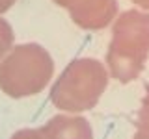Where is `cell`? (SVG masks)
<instances>
[{"label":"cell","instance_id":"cell-8","mask_svg":"<svg viewBox=\"0 0 149 139\" xmlns=\"http://www.w3.org/2000/svg\"><path fill=\"white\" fill-rule=\"evenodd\" d=\"M11 139H49V137H47L45 128H26L19 130Z\"/></svg>","mask_w":149,"mask_h":139},{"label":"cell","instance_id":"cell-4","mask_svg":"<svg viewBox=\"0 0 149 139\" xmlns=\"http://www.w3.org/2000/svg\"><path fill=\"white\" fill-rule=\"evenodd\" d=\"M65 8L73 22L84 30H101L118 13L116 0H54Z\"/></svg>","mask_w":149,"mask_h":139},{"label":"cell","instance_id":"cell-10","mask_svg":"<svg viewBox=\"0 0 149 139\" xmlns=\"http://www.w3.org/2000/svg\"><path fill=\"white\" fill-rule=\"evenodd\" d=\"M134 4H138V6H142V8H146L149 9V0H132Z\"/></svg>","mask_w":149,"mask_h":139},{"label":"cell","instance_id":"cell-1","mask_svg":"<svg viewBox=\"0 0 149 139\" xmlns=\"http://www.w3.org/2000/svg\"><path fill=\"white\" fill-rule=\"evenodd\" d=\"M149 56V15L129 9L116 21L106 61L110 74L127 83L142 74Z\"/></svg>","mask_w":149,"mask_h":139},{"label":"cell","instance_id":"cell-9","mask_svg":"<svg viewBox=\"0 0 149 139\" xmlns=\"http://www.w3.org/2000/svg\"><path fill=\"white\" fill-rule=\"evenodd\" d=\"M15 4V0H0V13H4V11H8L9 8Z\"/></svg>","mask_w":149,"mask_h":139},{"label":"cell","instance_id":"cell-7","mask_svg":"<svg viewBox=\"0 0 149 139\" xmlns=\"http://www.w3.org/2000/svg\"><path fill=\"white\" fill-rule=\"evenodd\" d=\"M13 45V30L8 21L0 19V59L6 56V52Z\"/></svg>","mask_w":149,"mask_h":139},{"label":"cell","instance_id":"cell-2","mask_svg":"<svg viewBox=\"0 0 149 139\" xmlns=\"http://www.w3.org/2000/svg\"><path fill=\"white\" fill-rule=\"evenodd\" d=\"M54 61L43 46L19 45L0 61V89L13 98L37 95L52 78Z\"/></svg>","mask_w":149,"mask_h":139},{"label":"cell","instance_id":"cell-6","mask_svg":"<svg viewBox=\"0 0 149 139\" xmlns=\"http://www.w3.org/2000/svg\"><path fill=\"white\" fill-rule=\"evenodd\" d=\"M134 139H149V85L146 87V96H143L142 108L138 111Z\"/></svg>","mask_w":149,"mask_h":139},{"label":"cell","instance_id":"cell-5","mask_svg":"<svg viewBox=\"0 0 149 139\" xmlns=\"http://www.w3.org/2000/svg\"><path fill=\"white\" fill-rule=\"evenodd\" d=\"M49 139H93L91 126L84 117H67L58 115L45 124Z\"/></svg>","mask_w":149,"mask_h":139},{"label":"cell","instance_id":"cell-3","mask_svg":"<svg viewBox=\"0 0 149 139\" xmlns=\"http://www.w3.org/2000/svg\"><path fill=\"white\" fill-rule=\"evenodd\" d=\"M108 83V72L97 59H74L65 67L50 91V100L58 109L86 111L99 102Z\"/></svg>","mask_w":149,"mask_h":139}]
</instances>
